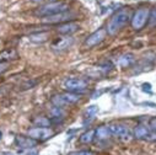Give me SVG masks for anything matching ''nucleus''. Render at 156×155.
Wrapping results in <instances>:
<instances>
[{
    "label": "nucleus",
    "mask_w": 156,
    "mask_h": 155,
    "mask_svg": "<svg viewBox=\"0 0 156 155\" xmlns=\"http://www.w3.org/2000/svg\"><path fill=\"white\" fill-rule=\"evenodd\" d=\"M37 140L32 139L31 137H25V135H16L15 137V144L20 149H33L37 145Z\"/></svg>",
    "instance_id": "1a4fd4ad"
},
{
    "label": "nucleus",
    "mask_w": 156,
    "mask_h": 155,
    "mask_svg": "<svg viewBox=\"0 0 156 155\" xmlns=\"http://www.w3.org/2000/svg\"><path fill=\"white\" fill-rule=\"evenodd\" d=\"M33 3H41V2H46V0H32Z\"/></svg>",
    "instance_id": "473e14b6"
},
{
    "label": "nucleus",
    "mask_w": 156,
    "mask_h": 155,
    "mask_svg": "<svg viewBox=\"0 0 156 155\" xmlns=\"http://www.w3.org/2000/svg\"><path fill=\"white\" fill-rule=\"evenodd\" d=\"M62 97L64 99V101L68 103V105H73V103H76L81 100V95L80 94H76V92H70V91H66L64 94H62Z\"/></svg>",
    "instance_id": "4468645a"
},
{
    "label": "nucleus",
    "mask_w": 156,
    "mask_h": 155,
    "mask_svg": "<svg viewBox=\"0 0 156 155\" xmlns=\"http://www.w3.org/2000/svg\"><path fill=\"white\" fill-rule=\"evenodd\" d=\"M108 128H109L111 135L121 138L123 140H128L130 138V135H132L129 127H127V126H124L122 123H111V124H108Z\"/></svg>",
    "instance_id": "6e6552de"
},
{
    "label": "nucleus",
    "mask_w": 156,
    "mask_h": 155,
    "mask_svg": "<svg viewBox=\"0 0 156 155\" xmlns=\"http://www.w3.org/2000/svg\"><path fill=\"white\" fill-rule=\"evenodd\" d=\"M58 32L60 34H66V36H70L73 33H75L76 31L80 30V25L76 23V22H73V21H69V22H65V23H62L58 26Z\"/></svg>",
    "instance_id": "9d476101"
},
{
    "label": "nucleus",
    "mask_w": 156,
    "mask_h": 155,
    "mask_svg": "<svg viewBox=\"0 0 156 155\" xmlns=\"http://www.w3.org/2000/svg\"><path fill=\"white\" fill-rule=\"evenodd\" d=\"M147 21H149V27H150V28L156 27V6L150 10L149 20H147Z\"/></svg>",
    "instance_id": "aec40b11"
},
{
    "label": "nucleus",
    "mask_w": 156,
    "mask_h": 155,
    "mask_svg": "<svg viewBox=\"0 0 156 155\" xmlns=\"http://www.w3.org/2000/svg\"><path fill=\"white\" fill-rule=\"evenodd\" d=\"M69 10V5L63 2H52V3H46L44 5L40 6L38 9L34 10V15L40 17H47L52 16L55 14L65 13Z\"/></svg>",
    "instance_id": "f03ea898"
},
{
    "label": "nucleus",
    "mask_w": 156,
    "mask_h": 155,
    "mask_svg": "<svg viewBox=\"0 0 156 155\" xmlns=\"http://www.w3.org/2000/svg\"><path fill=\"white\" fill-rule=\"evenodd\" d=\"M51 113L53 114L52 117H64V111L62 107H58V106H53L51 108Z\"/></svg>",
    "instance_id": "4be33fe9"
},
{
    "label": "nucleus",
    "mask_w": 156,
    "mask_h": 155,
    "mask_svg": "<svg viewBox=\"0 0 156 155\" xmlns=\"http://www.w3.org/2000/svg\"><path fill=\"white\" fill-rule=\"evenodd\" d=\"M106 34H107V31H106V28H98L97 31H95V32H92L91 34H89L87 37H86V40L84 41V46L86 47V48H94L95 46H97V45H100L105 38H106Z\"/></svg>",
    "instance_id": "0eeeda50"
},
{
    "label": "nucleus",
    "mask_w": 156,
    "mask_h": 155,
    "mask_svg": "<svg viewBox=\"0 0 156 155\" xmlns=\"http://www.w3.org/2000/svg\"><path fill=\"white\" fill-rule=\"evenodd\" d=\"M68 155H96L91 150H79V151H71Z\"/></svg>",
    "instance_id": "b1692460"
},
{
    "label": "nucleus",
    "mask_w": 156,
    "mask_h": 155,
    "mask_svg": "<svg viewBox=\"0 0 156 155\" xmlns=\"http://www.w3.org/2000/svg\"><path fill=\"white\" fill-rule=\"evenodd\" d=\"M149 129L156 132V117L150 118V121H149Z\"/></svg>",
    "instance_id": "a878e982"
},
{
    "label": "nucleus",
    "mask_w": 156,
    "mask_h": 155,
    "mask_svg": "<svg viewBox=\"0 0 156 155\" xmlns=\"http://www.w3.org/2000/svg\"><path fill=\"white\" fill-rule=\"evenodd\" d=\"M25 155H38V153H37V151H28V153H26Z\"/></svg>",
    "instance_id": "2f4dec72"
},
{
    "label": "nucleus",
    "mask_w": 156,
    "mask_h": 155,
    "mask_svg": "<svg viewBox=\"0 0 156 155\" xmlns=\"http://www.w3.org/2000/svg\"><path fill=\"white\" fill-rule=\"evenodd\" d=\"M97 111H98V107L97 106H95V105L89 106L86 108V111H85V116H86V117H94V116L97 113Z\"/></svg>",
    "instance_id": "5701e85b"
},
{
    "label": "nucleus",
    "mask_w": 156,
    "mask_h": 155,
    "mask_svg": "<svg viewBox=\"0 0 156 155\" xmlns=\"http://www.w3.org/2000/svg\"><path fill=\"white\" fill-rule=\"evenodd\" d=\"M0 139H2V132H0Z\"/></svg>",
    "instance_id": "f704fd0d"
},
{
    "label": "nucleus",
    "mask_w": 156,
    "mask_h": 155,
    "mask_svg": "<svg viewBox=\"0 0 156 155\" xmlns=\"http://www.w3.org/2000/svg\"><path fill=\"white\" fill-rule=\"evenodd\" d=\"M98 69L102 70L103 73H107V71H109V70L112 69V64H111V63H103V64H100V65H98Z\"/></svg>",
    "instance_id": "393cba45"
},
{
    "label": "nucleus",
    "mask_w": 156,
    "mask_h": 155,
    "mask_svg": "<svg viewBox=\"0 0 156 155\" xmlns=\"http://www.w3.org/2000/svg\"><path fill=\"white\" fill-rule=\"evenodd\" d=\"M33 123L36 124V127H49L52 123H51V120L47 118V117H43V116H40V117H36L33 120Z\"/></svg>",
    "instance_id": "6ab92c4d"
},
{
    "label": "nucleus",
    "mask_w": 156,
    "mask_h": 155,
    "mask_svg": "<svg viewBox=\"0 0 156 155\" xmlns=\"http://www.w3.org/2000/svg\"><path fill=\"white\" fill-rule=\"evenodd\" d=\"M149 14H150V9L147 8H140L138 9L134 15L132 16V27L136 31H140L147 22L149 20Z\"/></svg>",
    "instance_id": "7ed1b4c3"
},
{
    "label": "nucleus",
    "mask_w": 156,
    "mask_h": 155,
    "mask_svg": "<svg viewBox=\"0 0 156 155\" xmlns=\"http://www.w3.org/2000/svg\"><path fill=\"white\" fill-rule=\"evenodd\" d=\"M52 102L54 103V106H58V107H62V108L68 105V103L64 101V99L62 97V95H55V96H53V97H52Z\"/></svg>",
    "instance_id": "412c9836"
},
{
    "label": "nucleus",
    "mask_w": 156,
    "mask_h": 155,
    "mask_svg": "<svg viewBox=\"0 0 156 155\" xmlns=\"http://www.w3.org/2000/svg\"><path fill=\"white\" fill-rule=\"evenodd\" d=\"M129 20H132L129 10L122 9V10H119V11H117V13L111 17V20L107 22V27H106L107 33H108L109 36L117 34V33H118V32L128 23Z\"/></svg>",
    "instance_id": "f257e3e1"
},
{
    "label": "nucleus",
    "mask_w": 156,
    "mask_h": 155,
    "mask_svg": "<svg viewBox=\"0 0 156 155\" xmlns=\"http://www.w3.org/2000/svg\"><path fill=\"white\" fill-rule=\"evenodd\" d=\"M53 135H54V132L49 127H34V128L28 129V137H31L32 139L37 142L48 140Z\"/></svg>",
    "instance_id": "39448f33"
},
{
    "label": "nucleus",
    "mask_w": 156,
    "mask_h": 155,
    "mask_svg": "<svg viewBox=\"0 0 156 155\" xmlns=\"http://www.w3.org/2000/svg\"><path fill=\"white\" fill-rule=\"evenodd\" d=\"M51 123L52 124H60V123H63V117H52Z\"/></svg>",
    "instance_id": "bb28decb"
},
{
    "label": "nucleus",
    "mask_w": 156,
    "mask_h": 155,
    "mask_svg": "<svg viewBox=\"0 0 156 155\" xmlns=\"http://www.w3.org/2000/svg\"><path fill=\"white\" fill-rule=\"evenodd\" d=\"M8 69V64L6 63H0V73H4Z\"/></svg>",
    "instance_id": "cd10ccee"
},
{
    "label": "nucleus",
    "mask_w": 156,
    "mask_h": 155,
    "mask_svg": "<svg viewBox=\"0 0 156 155\" xmlns=\"http://www.w3.org/2000/svg\"><path fill=\"white\" fill-rule=\"evenodd\" d=\"M46 2H48V3H52V2H55V0H46Z\"/></svg>",
    "instance_id": "72a5a7b5"
},
{
    "label": "nucleus",
    "mask_w": 156,
    "mask_h": 155,
    "mask_svg": "<svg viewBox=\"0 0 156 155\" xmlns=\"http://www.w3.org/2000/svg\"><path fill=\"white\" fill-rule=\"evenodd\" d=\"M87 86L89 83L84 79H79V78H70L64 81V88L70 92L81 94L87 89Z\"/></svg>",
    "instance_id": "20e7f679"
},
{
    "label": "nucleus",
    "mask_w": 156,
    "mask_h": 155,
    "mask_svg": "<svg viewBox=\"0 0 156 155\" xmlns=\"http://www.w3.org/2000/svg\"><path fill=\"white\" fill-rule=\"evenodd\" d=\"M19 58V53L15 48H6L0 52V63H8Z\"/></svg>",
    "instance_id": "9b49d317"
},
{
    "label": "nucleus",
    "mask_w": 156,
    "mask_h": 155,
    "mask_svg": "<svg viewBox=\"0 0 156 155\" xmlns=\"http://www.w3.org/2000/svg\"><path fill=\"white\" fill-rule=\"evenodd\" d=\"M133 62H134L133 54H124V56H122V57L119 58L118 64H119L121 67H123V68H127V67H129Z\"/></svg>",
    "instance_id": "a211bd4d"
},
{
    "label": "nucleus",
    "mask_w": 156,
    "mask_h": 155,
    "mask_svg": "<svg viewBox=\"0 0 156 155\" xmlns=\"http://www.w3.org/2000/svg\"><path fill=\"white\" fill-rule=\"evenodd\" d=\"M143 90L144 91H151V85L150 84H143Z\"/></svg>",
    "instance_id": "c756f323"
},
{
    "label": "nucleus",
    "mask_w": 156,
    "mask_h": 155,
    "mask_svg": "<svg viewBox=\"0 0 156 155\" xmlns=\"http://www.w3.org/2000/svg\"><path fill=\"white\" fill-rule=\"evenodd\" d=\"M95 132H96V138L98 140H106L111 135V132H109L108 126H101V127L96 128Z\"/></svg>",
    "instance_id": "2eb2a0df"
},
{
    "label": "nucleus",
    "mask_w": 156,
    "mask_h": 155,
    "mask_svg": "<svg viewBox=\"0 0 156 155\" xmlns=\"http://www.w3.org/2000/svg\"><path fill=\"white\" fill-rule=\"evenodd\" d=\"M144 105H146V106H152V107L156 108V103H152V102H144Z\"/></svg>",
    "instance_id": "7c9ffc66"
},
{
    "label": "nucleus",
    "mask_w": 156,
    "mask_h": 155,
    "mask_svg": "<svg viewBox=\"0 0 156 155\" xmlns=\"http://www.w3.org/2000/svg\"><path fill=\"white\" fill-rule=\"evenodd\" d=\"M149 134H150V129H149V127H145L144 124H138L133 131V135H134L135 139H145V140H147Z\"/></svg>",
    "instance_id": "ddd939ff"
},
{
    "label": "nucleus",
    "mask_w": 156,
    "mask_h": 155,
    "mask_svg": "<svg viewBox=\"0 0 156 155\" xmlns=\"http://www.w3.org/2000/svg\"><path fill=\"white\" fill-rule=\"evenodd\" d=\"M74 40L71 37H65V38H59L58 41H55L53 43V49L57 52H63L65 49H68L71 45H73Z\"/></svg>",
    "instance_id": "f8f14e48"
},
{
    "label": "nucleus",
    "mask_w": 156,
    "mask_h": 155,
    "mask_svg": "<svg viewBox=\"0 0 156 155\" xmlns=\"http://www.w3.org/2000/svg\"><path fill=\"white\" fill-rule=\"evenodd\" d=\"M48 32H37L30 36V41L34 42V43H43L48 40Z\"/></svg>",
    "instance_id": "dca6fc26"
},
{
    "label": "nucleus",
    "mask_w": 156,
    "mask_h": 155,
    "mask_svg": "<svg viewBox=\"0 0 156 155\" xmlns=\"http://www.w3.org/2000/svg\"><path fill=\"white\" fill-rule=\"evenodd\" d=\"M36 85V81H32V83H27L23 85V89H32V86Z\"/></svg>",
    "instance_id": "c85d7f7f"
},
{
    "label": "nucleus",
    "mask_w": 156,
    "mask_h": 155,
    "mask_svg": "<svg viewBox=\"0 0 156 155\" xmlns=\"http://www.w3.org/2000/svg\"><path fill=\"white\" fill-rule=\"evenodd\" d=\"M73 19H75V14L65 11V13H60V14H55L52 16H47V17H42V22L46 25H62L65 22L71 21Z\"/></svg>",
    "instance_id": "423d86ee"
},
{
    "label": "nucleus",
    "mask_w": 156,
    "mask_h": 155,
    "mask_svg": "<svg viewBox=\"0 0 156 155\" xmlns=\"http://www.w3.org/2000/svg\"><path fill=\"white\" fill-rule=\"evenodd\" d=\"M95 138H96V132H95V129H89V131H86L85 133H83V134L80 135V142H81L83 144H90V143L94 142Z\"/></svg>",
    "instance_id": "f3484780"
}]
</instances>
